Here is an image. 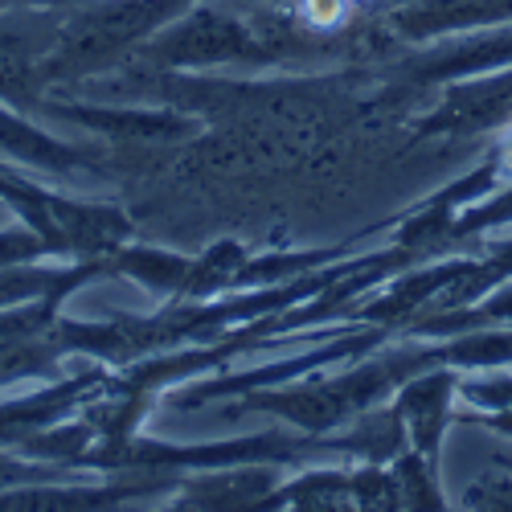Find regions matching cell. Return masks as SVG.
I'll return each mask as SVG.
<instances>
[{
    "label": "cell",
    "mask_w": 512,
    "mask_h": 512,
    "mask_svg": "<svg viewBox=\"0 0 512 512\" xmlns=\"http://www.w3.org/2000/svg\"><path fill=\"white\" fill-rule=\"evenodd\" d=\"M173 9H177V0H111V5L95 9L91 17L74 21V29L58 46V58H66L70 66H91L123 50L127 41L152 29L156 21H164Z\"/></svg>",
    "instance_id": "obj_1"
},
{
    "label": "cell",
    "mask_w": 512,
    "mask_h": 512,
    "mask_svg": "<svg viewBox=\"0 0 512 512\" xmlns=\"http://www.w3.org/2000/svg\"><path fill=\"white\" fill-rule=\"evenodd\" d=\"M271 488V476H250V472H234V476H209L205 484L189 488V504L197 508H242L254 496H263Z\"/></svg>",
    "instance_id": "obj_2"
},
{
    "label": "cell",
    "mask_w": 512,
    "mask_h": 512,
    "mask_svg": "<svg viewBox=\"0 0 512 512\" xmlns=\"http://www.w3.org/2000/svg\"><path fill=\"white\" fill-rule=\"evenodd\" d=\"M0 148H9V152L21 156V160L46 164V168H70V164H74V156H70L66 148H58V144H50L46 136L29 132L25 123H17V119H9V115H0Z\"/></svg>",
    "instance_id": "obj_3"
},
{
    "label": "cell",
    "mask_w": 512,
    "mask_h": 512,
    "mask_svg": "<svg viewBox=\"0 0 512 512\" xmlns=\"http://www.w3.org/2000/svg\"><path fill=\"white\" fill-rule=\"evenodd\" d=\"M300 508H345L357 488H349L345 480H336V476H308L295 492H287Z\"/></svg>",
    "instance_id": "obj_4"
},
{
    "label": "cell",
    "mask_w": 512,
    "mask_h": 512,
    "mask_svg": "<svg viewBox=\"0 0 512 512\" xmlns=\"http://www.w3.org/2000/svg\"><path fill=\"white\" fill-rule=\"evenodd\" d=\"M345 5H349V0H304V9H308L312 21H320V25H332L340 13H345Z\"/></svg>",
    "instance_id": "obj_5"
},
{
    "label": "cell",
    "mask_w": 512,
    "mask_h": 512,
    "mask_svg": "<svg viewBox=\"0 0 512 512\" xmlns=\"http://www.w3.org/2000/svg\"><path fill=\"white\" fill-rule=\"evenodd\" d=\"M21 472H17V467L13 463H0V480H17Z\"/></svg>",
    "instance_id": "obj_6"
}]
</instances>
